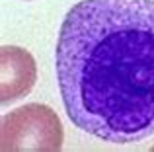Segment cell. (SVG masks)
<instances>
[{
    "label": "cell",
    "mask_w": 154,
    "mask_h": 152,
    "mask_svg": "<svg viewBox=\"0 0 154 152\" xmlns=\"http://www.w3.org/2000/svg\"><path fill=\"white\" fill-rule=\"evenodd\" d=\"M63 141L64 131L60 119L49 105L27 103L2 117L0 148L4 152H55L63 148Z\"/></svg>",
    "instance_id": "7a4b0ae2"
},
{
    "label": "cell",
    "mask_w": 154,
    "mask_h": 152,
    "mask_svg": "<svg viewBox=\"0 0 154 152\" xmlns=\"http://www.w3.org/2000/svg\"><path fill=\"white\" fill-rule=\"evenodd\" d=\"M66 115L113 144L154 133V0H82L55 49Z\"/></svg>",
    "instance_id": "6da1fadb"
},
{
    "label": "cell",
    "mask_w": 154,
    "mask_h": 152,
    "mask_svg": "<svg viewBox=\"0 0 154 152\" xmlns=\"http://www.w3.org/2000/svg\"><path fill=\"white\" fill-rule=\"evenodd\" d=\"M37 80V66L29 51L14 45L0 49V102L12 103L27 96Z\"/></svg>",
    "instance_id": "3957f363"
}]
</instances>
